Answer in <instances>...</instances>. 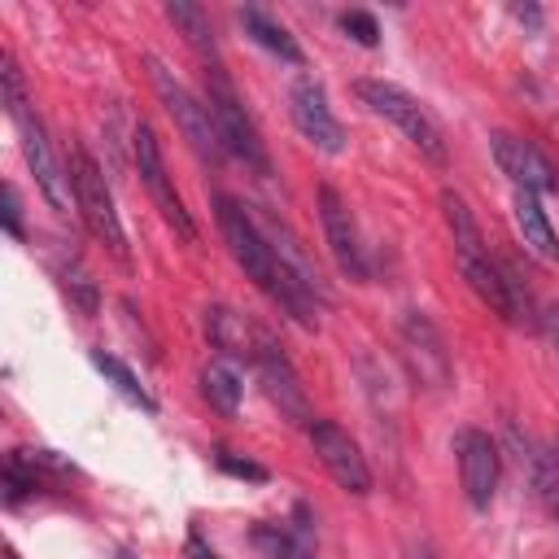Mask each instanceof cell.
Here are the masks:
<instances>
[{
	"label": "cell",
	"mask_w": 559,
	"mask_h": 559,
	"mask_svg": "<svg viewBox=\"0 0 559 559\" xmlns=\"http://www.w3.org/2000/svg\"><path fill=\"white\" fill-rule=\"evenodd\" d=\"M214 210H218V227H223V240H227L236 266H240L271 301H280L301 328H314V319H319V314H314V301L301 297V293L284 280V271H280V262H275V253H271V240H266L262 223H258L240 201H231V197H218Z\"/></svg>",
	"instance_id": "cell-1"
},
{
	"label": "cell",
	"mask_w": 559,
	"mask_h": 559,
	"mask_svg": "<svg viewBox=\"0 0 559 559\" xmlns=\"http://www.w3.org/2000/svg\"><path fill=\"white\" fill-rule=\"evenodd\" d=\"M354 92H358V100H362L376 118L393 122V127L411 140V148H419V157H428L432 166H445V162H450L441 122H437L406 87H397V83H389V79H358Z\"/></svg>",
	"instance_id": "cell-2"
},
{
	"label": "cell",
	"mask_w": 559,
	"mask_h": 559,
	"mask_svg": "<svg viewBox=\"0 0 559 559\" xmlns=\"http://www.w3.org/2000/svg\"><path fill=\"white\" fill-rule=\"evenodd\" d=\"M205 105L214 114V127H218L227 153H236L258 175H271V157H266L262 135H258V122L245 109V100H240V92H236V83H231V74H227L223 61H210L205 66Z\"/></svg>",
	"instance_id": "cell-3"
},
{
	"label": "cell",
	"mask_w": 559,
	"mask_h": 559,
	"mask_svg": "<svg viewBox=\"0 0 559 559\" xmlns=\"http://www.w3.org/2000/svg\"><path fill=\"white\" fill-rule=\"evenodd\" d=\"M148 79H153V92H157L162 109L170 114V122H175V127H179V135L188 140V148H192L205 166H218V162L227 157V144H223L218 127H214L210 105H205V100H197V96L175 79V70H166L157 57H148Z\"/></svg>",
	"instance_id": "cell-4"
},
{
	"label": "cell",
	"mask_w": 559,
	"mask_h": 559,
	"mask_svg": "<svg viewBox=\"0 0 559 559\" xmlns=\"http://www.w3.org/2000/svg\"><path fill=\"white\" fill-rule=\"evenodd\" d=\"M66 166H70V179H74L79 218L87 223V231H92L118 262H127V231H122V223H118V210H114V192H109V183H105V170H100L79 144L70 148Z\"/></svg>",
	"instance_id": "cell-5"
},
{
	"label": "cell",
	"mask_w": 559,
	"mask_h": 559,
	"mask_svg": "<svg viewBox=\"0 0 559 559\" xmlns=\"http://www.w3.org/2000/svg\"><path fill=\"white\" fill-rule=\"evenodd\" d=\"M13 122H17V135H22V157H26L31 175H35V188L44 192V201H48L57 214H79L70 166H61V157H57V148H52V140H48L39 114L26 105V109L13 114Z\"/></svg>",
	"instance_id": "cell-6"
},
{
	"label": "cell",
	"mask_w": 559,
	"mask_h": 559,
	"mask_svg": "<svg viewBox=\"0 0 559 559\" xmlns=\"http://www.w3.org/2000/svg\"><path fill=\"white\" fill-rule=\"evenodd\" d=\"M131 157H135V170H140V179H144L153 205L162 210V218H166L183 240H197V223H192V214L183 210V197L175 192V179H170V170H166L162 144H157V135H153L148 122H135V131H131Z\"/></svg>",
	"instance_id": "cell-7"
},
{
	"label": "cell",
	"mask_w": 559,
	"mask_h": 559,
	"mask_svg": "<svg viewBox=\"0 0 559 559\" xmlns=\"http://www.w3.org/2000/svg\"><path fill=\"white\" fill-rule=\"evenodd\" d=\"M310 445H314L319 463L328 467V476H332L345 493H354V498H367V493H371V467H367V454L358 450V441H354L341 424H332V419H314V424H310Z\"/></svg>",
	"instance_id": "cell-8"
},
{
	"label": "cell",
	"mask_w": 559,
	"mask_h": 559,
	"mask_svg": "<svg viewBox=\"0 0 559 559\" xmlns=\"http://www.w3.org/2000/svg\"><path fill=\"white\" fill-rule=\"evenodd\" d=\"M288 114H293V127L319 148V153H341L345 148V131L328 105V92L314 74H297L293 87H288Z\"/></svg>",
	"instance_id": "cell-9"
},
{
	"label": "cell",
	"mask_w": 559,
	"mask_h": 559,
	"mask_svg": "<svg viewBox=\"0 0 559 559\" xmlns=\"http://www.w3.org/2000/svg\"><path fill=\"white\" fill-rule=\"evenodd\" d=\"M319 223H323V240H328V253L332 262L341 266V275H349L354 284H367L371 271H367V253H362V240H358V223L349 214V205L341 201L336 188H319Z\"/></svg>",
	"instance_id": "cell-10"
},
{
	"label": "cell",
	"mask_w": 559,
	"mask_h": 559,
	"mask_svg": "<svg viewBox=\"0 0 559 559\" xmlns=\"http://www.w3.org/2000/svg\"><path fill=\"white\" fill-rule=\"evenodd\" d=\"M397 336H402V354H406L415 380L432 393L445 389L450 384V349H445L437 323L424 310H406L402 323H397Z\"/></svg>",
	"instance_id": "cell-11"
},
{
	"label": "cell",
	"mask_w": 559,
	"mask_h": 559,
	"mask_svg": "<svg viewBox=\"0 0 559 559\" xmlns=\"http://www.w3.org/2000/svg\"><path fill=\"white\" fill-rule=\"evenodd\" d=\"M249 367H253V371H258V380L266 384V393H271V402L280 406V415H288L293 424H314V419H310L306 389H301V380H297V371H293L288 354L275 345V336H271V332L262 336V345H258V354H253V362H249Z\"/></svg>",
	"instance_id": "cell-12"
},
{
	"label": "cell",
	"mask_w": 559,
	"mask_h": 559,
	"mask_svg": "<svg viewBox=\"0 0 559 559\" xmlns=\"http://www.w3.org/2000/svg\"><path fill=\"white\" fill-rule=\"evenodd\" d=\"M489 148H493L498 170H502L515 188H524V192H555V188H559L555 162H550L533 140H520V135L498 131V135L489 140Z\"/></svg>",
	"instance_id": "cell-13"
},
{
	"label": "cell",
	"mask_w": 559,
	"mask_h": 559,
	"mask_svg": "<svg viewBox=\"0 0 559 559\" xmlns=\"http://www.w3.org/2000/svg\"><path fill=\"white\" fill-rule=\"evenodd\" d=\"M454 454H459V480H463V493L476 511H485L493 502V489H498V445L489 432L480 428H463L454 437Z\"/></svg>",
	"instance_id": "cell-14"
},
{
	"label": "cell",
	"mask_w": 559,
	"mask_h": 559,
	"mask_svg": "<svg viewBox=\"0 0 559 559\" xmlns=\"http://www.w3.org/2000/svg\"><path fill=\"white\" fill-rule=\"evenodd\" d=\"M262 223V231H266V240H271V253H275V262H280V271H284V280L301 293V297H310L314 306H328V284H323V275H319V266L310 262V253L301 249V240L280 223V218H271V214H262L258 218Z\"/></svg>",
	"instance_id": "cell-15"
},
{
	"label": "cell",
	"mask_w": 559,
	"mask_h": 559,
	"mask_svg": "<svg viewBox=\"0 0 559 559\" xmlns=\"http://www.w3.org/2000/svg\"><path fill=\"white\" fill-rule=\"evenodd\" d=\"M459 271H463V280H467V288H472L502 323H520V319H524L528 297H520V284H515L489 253H480V258H459Z\"/></svg>",
	"instance_id": "cell-16"
},
{
	"label": "cell",
	"mask_w": 559,
	"mask_h": 559,
	"mask_svg": "<svg viewBox=\"0 0 559 559\" xmlns=\"http://www.w3.org/2000/svg\"><path fill=\"white\" fill-rule=\"evenodd\" d=\"M205 336L214 341V349H218L223 358L253 362V354H258V345H262L266 328L249 323V319H245V314H236L231 306H210V310H205Z\"/></svg>",
	"instance_id": "cell-17"
},
{
	"label": "cell",
	"mask_w": 559,
	"mask_h": 559,
	"mask_svg": "<svg viewBox=\"0 0 559 559\" xmlns=\"http://www.w3.org/2000/svg\"><path fill=\"white\" fill-rule=\"evenodd\" d=\"M201 393H205V402L218 411V415H236L240 411V402H245V371H240V362L236 358H210L205 367H201Z\"/></svg>",
	"instance_id": "cell-18"
},
{
	"label": "cell",
	"mask_w": 559,
	"mask_h": 559,
	"mask_svg": "<svg viewBox=\"0 0 559 559\" xmlns=\"http://www.w3.org/2000/svg\"><path fill=\"white\" fill-rule=\"evenodd\" d=\"M511 210H515V227H520V240L537 253V258H559V236H555V227H550V218H546V210H542V201H537V192H524V188H515V197H511Z\"/></svg>",
	"instance_id": "cell-19"
},
{
	"label": "cell",
	"mask_w": 559,
	"mask_h": 559,
	"mask_svg": "<svg viewBox=\"0 0 559 559\" xmlns=\"http://www.w3.org/2000/svg\"><path fill=\"white\" fill-rule=\"evenodd\" d=\"M520 463L528 467V485L542 502V511L559 524V459L550 445H528V454H520Z\"/></svg>",
	"instance_id": "cell-20"
},
{
	"label": "cell",
	"mask_w": 559,
	"mask_h": 559,
	"mask_svg": "<svg viewBox=\"0 0 559 559\" xmlns=\"http://www.w3.org/2000/svg\"><path fill=\"white\" fill-rule=\"evenodd\" d=\"M240 26H245V31H249L266 52H275L280 61H288V66H301V61H306V57H301V48H297V39H293V35H288L271 13H262L258 4H245V9H240Z\"/></svg>",
	"instance_id": "cell-21"
},
{
	"label": "cell",
	"mask_w": 559,
	"mask_h": 559,
	"mask_svg": "<svg viewBox=\"0 0 559 559\" xmlns=\"http://www.w3.org/2000/svg\"><path fill=\"white\" fill-rule=\"evenodd\" d=\"M441 214H445V227H450V236H454V253H459V258H480V253H489V249H485V236H480V223L472 218L467 201H463L454 188L441 192Z\"/></svg>",
	"instance_id": "cell-22"
},
{
	"label": "cell",
	"mask_w": 559,
	"mask_h": 559,
	"mask_svg": "<svg viewBox=\"0 0 559 559\" xmlns=\"http://www.w3.org/2000/svg\"><path fill=\"white\" fill-rule=\"evenodd\" d=\"M166 17L183 31L188 48H197V52L205 57V66H210V61H218V39H214V26H210V17H205V9H201V4L170 0V4H166Z\"/></svg>",
	"instance_id": "cell-23"
},
{
	"label": "cell",
	"mask_w": 559,
	"mask_h": 559,
	"mask_svg": "<svg viewBox=\"0 0 559 559\" xmlns=\"http://www.w3.org/2000/svg\"><path fill=\"white\" fill-rule=\"evenodd\" d=\"M92 367H96V371H100V376H105V380H109V384H114V389H118L127 402H135L140 411H157L153 393L140 384V376H135V371H131L122 358H114V354H105V349H92Z\"/></svg>",
	"instance_id": "cell-24"
},
{
	"label": "cell",
	"mask_w": 559,
	"mask_h": 559,
	"mask_svg": "<svg viewBox=\"0 0 559 559\" xmlns=\"http://www.w3.org/2000/svg\"><path fill=\"white\" fill-rule=\"evenodd\" d=\"M253 542H258L262 550H271L275 559H310V542H293L284 528H271V524L253 528Z\"/></svg>",
	"instance_id": "cell-25"
},
{
	"label": "cell",
	"mask_w": 559,
	"mask_h": 559,
	"mask_svg": "<svg viewBox=\"0 0 559 559\" xmlns=\"http://www.w3.org/2000/svg\"><path fill=\"white\" fill-rule=\"evenodd\" d=\"M0 87H4V109H9V118H13L17 109H26V87H22V70H17L13 52H0Z\"/></svg>",
	"instance_id": "cell-26"
},
{
	"label": "cell",
	"mask_w": 559,
	"mask_h": 559,
	"mask_svg": "<svg viewBox=\"0 0 559 559\" xmlns=\"http://www.w3.org/2000/svg\"><path fill=\"white\" fill-rule=\"evenodd\" d=\"M341 31H345L354 44H362V48H376V44H380V26H376V17H371L367 9L341 13Z\"/></svg>",
	"instance_id": "cell-27"
},
{
	"label": "cell",
	"mask_w": 559,
	"mask_h": 559,
	"mask_svg": "<svg viewBox=\"0 0 559 559\" xmlns=\"http://www.w3.org/2000/svg\"><path fill=\"white\" fill-rule=\"evenodd\" d=\"M218 467H223L227 476H240V480H253V485H262V480H266V467H262V463L236 459L231 450H218Z\"/></svg>",
	"instance_id": "cell-28"
},
{
	"label": "cell",
	"mask_w": 559,
	"mask_h": 559,
	"mask_svg": "<svg viewBox=\"0 0 559 559\" xmlns=\"http://www.w3.org/2000/svg\"><path fill=\"white\" fill-rule=\"evenodd\" d=\"M0 197H4V210H0V214H4V231L22 240L26 231H22V201H17V188H13V183H4V192H0Z\"/></svg>",
	"instance_id": "cell-29"
},
{
	"label": "cell",
	"mask_w": 559,
	"mask_h": 559,
	"mask_svg": "<svg viewBox=\"0 0 559 559\" xmlns=\"http://www.w3.org/2000/svg\"><path fill=\"white\" fill-rule=\"evenodd\" d=\"M515 17L528 22V26H542V9L537 4H515Z\"/></svg>",
	"instance_id": "cell-30"
},
{
	"label": "cell",
	"mask_w": 559,
	"mask_h": 559,
	"mask_svg": "<svg viewBox=\"0 0 559 559\" xmlns=\"http://www.w3.org/2000/svg\"><path fill=\"white\" fill-rule=\"evenodd\" d=\"M188 559H214V550L201 537H188Z\"/></svg>",
	"instance_id": "cell-31"
},
{
	"label": "cell",
	"mask_w": 559,
	"mask_h": 559,
	"mask_svg": "<svg viewBox=\"0 0 559 559\" xmlns=\"http://www.w3.org/2000/svg\"><path fill=\"white\" fill-rule=\"evenodd\" d=\"M546 332H550V345H555V362H559V310L546 314Z\"/></svg>",
	"instance_id": "cell-32"
},
{
	"label": "cell",
	"mask_w": 559,
	"mask_h": 559,
	"mask_svg": "<svg viewBox=\"0 0 559 559\" xmlns=\"http://www.w3.org/2000/svg\"><path fill=\"white\" fill-rule=\"evenodd\" d=\"M411 559H437V550L428 542H411Z\"/></svg>",
	"instance_id": "cell-33"
},
{
	"label": "cell",
	"mask_w": 559,
	"mask_h": 559,
	"mask_svg": "<svg viewBox=\"0 0 559 559\" xmlns=\"http://www.w3.org/2000/svg\"><path fill=\"white\" fill-rule=\"evenodd\" d=\"M4 559H17V555H4Z\"/></svg>",
	"instance_id": "cell-34"
}]
</instances>
